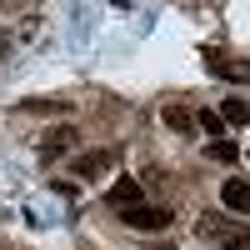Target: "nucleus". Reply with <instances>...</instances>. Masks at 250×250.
I'll use <instances>...</instances> for the list:
<instances>
[{
    "label": "nucleus",
    "mask_w": 250,
    "mask_h": 250,
    "mask_svg": "<svg viewBox=\"0 0 250 250\" xmlns=\"http://www.w3.org/2000/svg\"><path fill=\"white\" fill-rule=\"evenodd\" d=\"M205 60H210V75H225V80H250V65H235V60H225L215 50H205Z\"/></svg>",
    "instance_id": "423d86ee"
},
{
    "label": "nucleus",
    "mask_w": 250,
    "mask_h": 250,
    "mask_svg": "<svg viewBox=\"0 0 250 250\" xmlns=\"http://www.w3.org/2000/svg\"><path fill=\"white\" fill-rule=\"evenodd\" d=\"M195 125H200V130H210V135H220V125H225V120H220V110H200Z\"/></svg>",
    "instance_id": "9b49d317"
},
{
    "label": "nucleus",
    "mask_w": 250,
    "mask_h": 250,
    "mask_svg": "<svg viewBox=\"0 0 250 250\" xmlns=\"http://www.w3.org/2000/svg\"><path fill=\"white\" fill-rule=\"evenodd\" d=\"M245 250H250V245H245Z\"/></svg>",
    "instance_id": "4468645a"
},
{
    "label": "nucleus",
    "mask_w": 250,
    "mask_h": 250,
    "mask_svg": "<svg viewBox=\"0 0 250 250\" xmlns=\"http://www.w3.org/2000/svg\"><path fill=\"white\" fill-rule=\"evenodd\" d=\"M120 220L130 225V230H165V225H170V210H160V205H130V210H120Z\"/></svg>",
    "instance_id": "f03ea898"
},
{
    "label": "nucleus",
    "mask_w": 250,
    "mask_h": 250,
    "mask_svg": "<svg viewBox=\"0 0 250 250\" xmlns=\"http://www.w3.org/2000/svg\"><path fill=\"white\" fill-rule=\"evenodd\" d=\"M160 250H165V245H160Z\"/></svg>",
    "instance_id": "ddd939ff"
},
{
    "label": "nucleus",
    "mask_w": 250,
    "mask_h": 250,
    "mask_svg": "<svg viewBox=\"0 0 250 250\" xmlns=\"http://www.w3.org/2000/svg\"><path fill=\"white\" fill-rule=\"evenodd\" d=\"M220 120L225 125H245L250 120V105H245V100H220Z\"/></svg>",
    "instance_id": "1a4fd4ad"
},
{
    "label": "nucleus",
    "mask_w": 250,
    "mask_h": 250,
    "mask_svg": "<svg viewBox=\"0 0 250 250\" xmlns=\"http://www.w3.org/2000/svg\"><path fill=\"white\" fill-rule=\"evenodd\" d=\"M220 200H225V210L250 215V180H225L220 185Z\"/></svg>",
    "instance_id": "20e7f679"
},
{
    "label": "nucleus",
    "mask_w": 250,
    "mask_h": 250,
    "mask_svg": "<svg viewBox=\"0 0 250 250\" xmlns=\"http://www.w3.org/2000/svg\"><path fill=\"white\" fill-rule=\"evenodd\" d=\"M25 110H45L50 115V110H70V105H65V100H25Z\"/></svg>",
    "instance_id": "f8f14e48"
},
{
    "label": "nucleus",
    "mask_w": 250,
    "mask_h": 250,
    "mask_svg": "<svg viewBox=\"0 0 250 250\" xmlns=\"http://www.w3.org/2000/svg\"><path fill=\"white\" fill-rule=\"evenodd\" d=\"M75 140H80L75 130H50V135H45V145H40V155H45V160H55L60 150H70Z\"/></svg>",
    "instance_id": "6e6552de"
},
{
    "label": "nucleus",
    "mask_w": 250,
    "mask_h": 250,
    "mask_svg": "<svg viewBox=\"0 0 250 250\" xmlns=\"http://www.w3.org/2000/svg\"><path fill=\"white\" fill-rule=\"evenodd\" d=\"M160 120L170 125V130H180V135H190V130H195V115L185 110V105H165V110H160Z\"/></svg>",
    "instance_id": "0eeeda50"
},
{
    "label": "nucleus",
    "mask_w": 250,
    "mask_h": 250,
    "mask_svg": "<svg viewBox=\"0 0 250 250\" xmlns=\"http://www.w3.org/2000/svg\"><path fill=\"white\" fill-rule=\"evenodd\" d=\"M205 155L220 160V165H230V160H235V145H230V140H210V145H205Z\"/></svg>",
    "instance_id": "9d476101"
},
{
    "label": "nucleus",
    "mask_w": 250,
    "mask_h": 250,
    "mask_svg": "<svg viewBox=\"0 0 250 250\" xmlns=\"http://www.w3.org/2000/svg\"><path fill=\"white\" fill-rule=\"evenodd\" d=\"M110 165H115V150H85V155L70 160V175L75 180H95V175H105Z\"/></svg>",
    "instance_id": "7ed1b4c3"
},
{
    "label": "nucleus",
    "mask_w": 250,
    "mask_h": 250,
    "mask_svg": "<svg viewBox=\"0 0 250 250\" xmlns=\"http://www.w3.org/2000/svg\"><path fill=\"white\" fill-rule=\"evenodd\" d=\"M105 200L115 205V210H130V205H140V180H115Z\"/></svg>",
    "instance_id": "39448f33"
},
{
    "label": "nucleus",
    "mask_w": 250,
    "mask_h": 250,
    "mask_svg": "<svg viewBox=\"0 0 250 250\" xmlns=\"http://www.w3.org/2000/svg\"><path fill=\"white\" fill-rule=\"evenodd\" d=\"M200 235L210 245H220V250H245L250 245V225L225 220V215H200Z\"/></svg>",
    "instance_id": "f257e3e1"
}]
</instances>
